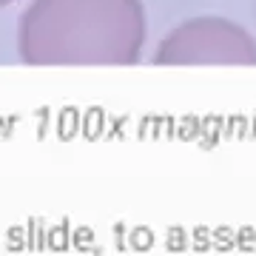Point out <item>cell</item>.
Returning a JSON list of instances; mask_svg holds the SVG:
<instances>
[{
	"instance_id": "cell-1",
	"label": "cell",
	"mask_w": 256,
	"mask_h": 256,
	"mask_svg": "<svg viewBox=\"0 0 256 256\" xmlns=\"http://www.w3.org/2000/svg\"><path fill=\"white\" fill-rule=\"evenodd\" d=\"M156 63H256V40L234 20L196 18L165 37Z\"/></svg>"
}]
</instances>
